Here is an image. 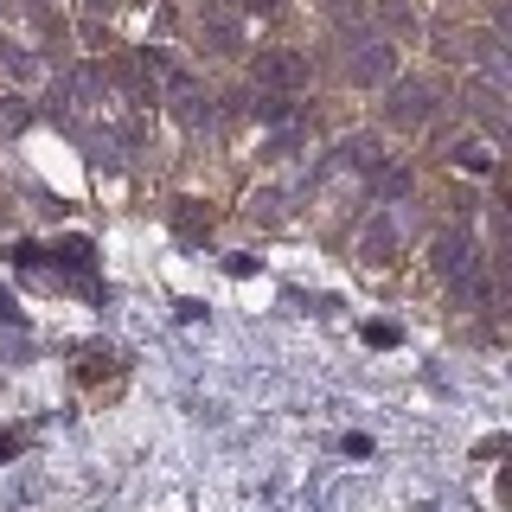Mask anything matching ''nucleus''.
Here are the masks:
<instances>
[{
	"label": "nucleus",
	"mask_w": 512,
	"mask_h": 512,
	"mask_svg": "<svg viewBox=\"0 0 512 512\" xmlns=\"http://www.w3.org/2000/svg\"><path fill=\"white\" fill-rule=\"evenodd\" d=\"M250 116H256V122H288V116H295V109H288V90L250 84Z\"/></svg>",
	"instance_id": "16"
},
{
	"label": "nucleus",
	"mask_w": 512,
	"mask_h": 512,
	"mask_svg": "<svg viewBox=\"0 0 512 512\" xmlns=\"http://www.w3.org/2000/svg\"><path fill=\"white\" fill-rule=\"evenodd\" d=\"M244 7H250V13H269V7H276V0H244Z\"/></svg>",
	"instance_id": "28"
},
{
	"label": "nucleus",
	"mask_w": 512,
	"mask_h": 512,
	"mask_svg": "<svg viewBox=\"0 0 512 512\" xmlns=\"http://www.w3.org/2000/svg\"><path fill=\"white\" fill-rule=\"evenodd\" d=\"M90 263H96L90 237H64V244H58V269H71V276H90Z\"/></svg>",
	"instance_id": "18"
},
{
	"label": "nucleus",
	"mask_w": 512,
	"mask_h": 512,
	"mask_svg": "<svg viewBox=\"0 0 512 512\" xmlns=\"http://www.w3.org/2000/svg\"><path fill=\"white\" fill-rule=\"evenodd\" d=\"M372 180H378V205H391V199H410V167H372Z\"/></svg>",
	"instance_id": "17"
},
{
	"label": "nucleus",
	"mask_w": 512,
	"mask_h": 512,
	"mask_svg": "<svg viewBox=\"0 0 512 512\" xmlns=\"http://www.w3.org/2000/svg\"><path fill=\"white\" fill-rule=\"evenodd\" d=\"M20 128H32V103L26 96H0V135H20Z\"/></svg>",
	"instance_id": "20"
},
{
	"label": "nucleus",
	"mask_w": 512,
	"mask_h": 512,
	"mask_svg": "<svg viewBox=\"0 0 512 512\" xmlns=\"http://www.w3.org/2000/svg\"><path fill=\"white\" fill-rule=\"evenodd\" d=\"M250 218H263V224H282V192H256V199H250Z\"/></svg>",
	"instance_id": "22"
},
{
	"label": "nucleus",
	"mask_w": 512,
	"mask_h": 512,
	"mask_svg": "<svg viewBox=\"0 0 512 512\" xmlns=\"http://www.w3.org/2000/svg\"><path fill=\"white\" fill-rule=\"evenodd\" d=\"M0 64H7V77H20V84H26V77H39V58H32L20 39H0Z\"/></svg>",
	"instance_id": "19"
},
{
	"label": "nucleus",
	"mask_w": 512,
	"mask_h": 512,
	"mask_svg": "<svg viewBox=\"0 0 512 512\" xmlns=\"http://www.w3.org/2000/svg\"><path fill=\"white\" fill-rule=\"evenodd\" d=\"M429 116H436V90L423 77H391L384 84V122L391 128H429Z\"/></svg>",
	"instance_id": "1"
},
{
	"label": "nucleus",
	"mask_w": 512,
	"mask_h": 512,
	"mask_svg": "<svg viewBox=\"0 0 512 512\" xmlns=\"http://www.w3.org/2000/svg\"><path fill=\"white\" fill-rule=\"evenodd\" d=\"M461 103H468V116L487 128L493 141H506V96H500V84H487V77H468V84H461Z\"/></svg>",
	"instance_id": "6"
},
{
	"label": "nucleus",
	"mask_w": 512,
	"mask_h": 512,
	"mask_svg": "<svg viewBox=\"0 0 512 512\" xmlns=\"http://www.w3.org/2000/svg\"><path fill=\"white\" fill-rule=\"evenodd\" d=\"M333 167H346V173H372V167H384V154H378V141H372V135H346L340 148H333Z\"/></svg>",
	"instance_id": "13"
},
{
	"label": "nucleus",
	"mask_w": 512,
	"mask_h": 512,
	"mask_svg": "<svg viewBox=\"0 0 512 512\" xmlns=\"http://www.w3.org/2000/svg\"><path fill=\"white\" fill-rule=\"evenodd\" d=\"M26 20H32L45 52H71V26H64V13L52 7V0H26Z\"/></svg>",
	"instance_id": "10"
},
{
	"label": "nucleus",
	"mask_w": 512,
	"mask_h": 512,
	"mask_svg": "<svg viewBox=\"0 0 512 512\" xmlns=\"http://www.w3.org/2000/svg\"><path fill=\"white\" fill-rule=\"evenodd\" d=\"M0 455H20V436H7V429H0Z\"/></svg>",
	"instance_id": "27"
},
{
	"label": "nucleus",
	"mask_w": 512,
	"mask_h": 512,
	"mask_svg": "<svg viewBox=\"0 0 512 512\" xmlns=\"http://www.w3.org/2000/svg\"><path fill=\"white\" fill-rule=\"evenodd\" d=\"M103 90H109V77L96 71V64H71V71L52 84V109L58 116H84V109L103 103Z\"/></svg>",
	"instance_id": "3"
},
{
	"label": "nucleus",
	"mask_w": 512,
	"mask_h": 512,
	"mask_svg": "<svg viewBox=\"0 0 512 512\" xmlns=\"http://www.w3.org/2000/svg\"><path fill=\"white\" fill-rule=\"evenodd\" d=\"M77 7H90V13H116L122 0H77Z\"/></svg>",
	"instance_id": "26"
},
{
	"label": "nucleus",
	"mask_w": 512,
	"mask_h": 512,
	"mask_svg": "<svg viewBox=\"0 0 512 512\" xmlns=\"http://www.w3.org/2000/svg\"><path fill=\"white\" fill-rule=\"evenodd\" d=\"M250 84H263V90H288V96H295L301 84H308V58L288 52V45H276V52H256V58H250Z\"/></svg>",
	"instance_id": "4"
},
{
	"label": "nucleus",
	"mask_w": 512,
	"mask_h": 512,
	"mask_svg": "<svg viewBox=\"0 0 512 512\" xmlns=\"http://www.w3.org/2000/svg\"><path fill=\"white\" fill-rule=\"evenodd\" d=\"M109 84H116L135 109H154L160 103V84H154V64H148V52H128V58H116L109 64Z\"/></svg>",
	"instance_id": "5"
},
{
	"label": "nucleus",
	"mask_w": 512,
	"mask_h": 512,
	"mask_svg": "<svg viewBox=\"0 0 512 512\" xmlns=\"http://www.w3.org/2000/svg\"><path fill=\"white\" fill-rule=\"evenodd\" d=\"M378 20L397 32V39H416V32H423V13L410 7V0H378Z\"/></svg>",
	"instance_id": "15"
},
{
	"label": "nucleus",
	"mask_w": 512,
	"mask_h": 512,
	"mask_svg": "<svg viewBox=\"0 0 512 512\" xmlns=\"http://www.w3.org/2000/svg\"><path fill=\"white\" fill-rule=\"evenodd\" d=\"M320 13H327V26H340L346 39L372 32V7H365V0H320Z\"/></svg>",
	"instance_id": "14"
},
{
	"label": "nucleus",
	"mask_w": 512,
	"mask_h": 512,
	"mask_svg": "<svg viewBox=\"0 0 512 512\" xmlns=\"http://www.w3.org/2000/svg\"><path fill=\"white\" fill-rule=\"evenodd\" d=\"M461 58H468L474 71L487 77V84H506V45H500V32H474Z\"/></svg>",
	"instance_id": "11"
},
{
	"label": "nucleus",
	"mask_w": 512,
	"mask_h": 512,
	"mask_svg": "<svg viewBox=\"0 0 512 512\" xmlns=\"http://www.w3.org/2000/svg\"><path fill=\"white\" fill-rule=\"evenodd\" d=\"M429 263H436V276L442 282H461L468 269L480 263V250H474V237L468 231H442L436 244H429Z\"/></svg>",
	"instance_id": "8"
},
{
	"label": "nucleus",
	"mask_w": 512,
	"mask_h": 512,
	"mask_svg": "<svg viewBox=\"0 0 512 512\" xmlns=\"http://www.w3.org/2000/svg\"><path fill=\"white\" fill-rule=\"evenodd\" d=\"M436 45H442V58H461V52H468V39H461L455 26H436Z\"/></svg>",
	"instance_id": "23"
},
{
	"label": "nucleus",
	"mask_w": 512,
	"mask_h": 512,
	"mask_svg": "<svg viewBox=\"0 0 512 512\" xmlns=\"http://www.w3.org/2000/svg\"><path fill=\"white\" fill-rule=\"evenodd\" d=\"M173 237H180V244H205V237H212V212H205L199 199H173Z\"/></svg>",
	"instance_id": "12"
},
{
	"label": "nucleus",
	"mask_w": 512,
	"mask_h": 512,
	"mask_svg": "<svg viewBox=\"0 0 512 512\" xmlns=\"http://www.w3.org/2000/svg\"><path fill=\"white\" fill-rule=\"evenodd\" d=\"M397 237H404V218H397V212H372V218L359 224V256L372 269H384L397 256Z\"/></svg>",
	"instance_id": "7"
},
{
	"label": "nucleus",
	"mask_w": 512,
	"mask_h": 512,
	"mask_svg": "<svg viewBox=\"0 0 512 512\" xmlns=\"http://www.w3.org/2000/svg\"><path fill=\"white\" fill-rule=\"evenodd\" d=\"M346 77H352V84H391V77H397L391 39H372V32L346 39Z\"/></svg>",
	"instance_id": "2"
},
{
	"label": "nucleus",
	"mask_w": 512,
	"mask_h": 512,
	"mask_svg": "<svg viewBox=\"0 0 512 512\" xmlns=\"http://www.w3.org/2000/svg\"><path fill=\"white\" fill-rule=\"evenodd\" d=\"M0 320H20V301H13V288H0Z\"/></svg>",
	"instance_id": "25"
},
{
	"label": "nucleus",
	"mask_w": 512,
	"mask_h": 512,
	"mask_svg": "<svg viewBox=\"0 0 512 512\" xmlns=\"http://www.w3.org/2000/svg\"><path fill=\"white\" fill-rule=\"evenodd\" d=\"M448 160H461L468 173H493V154H487V148H468V141H455V148H448Z\"/></svg>",
	"instance_id": "21"
},
{
	"label": "nucleus",
	"mask_w": 512,
	"mask_h": 512,
	"mask_svg": "<svg viewBox=\"0 0 512 512\" xmlns=\"http://www.w3.org/2000/svg\"><path fill=\"white\" fill-rule=\"evenodd\" d=\"M365 340H372V346H397V327H391V320H372V327H365Z\"/></svg>",
	"instance_id": "24"
},
{
	"label": "nucleus",
	"mask_w": 512,
	"mask_h": 512,
	"mask_svg": "<svg viewBox=\"0 0 512 512\" xmlns=\"http://www.w3.org/2000/svg\"><path fill=\"white\" fill-rule=\"evenodd\" d=\"M199 32H205V52L212 58H244V20L231 7H205Z\"/></svg>",
	"instance_id": "9"
}]
</instances>
